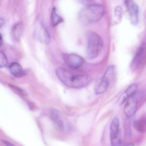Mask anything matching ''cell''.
Wrapping results in <instances>:
<instances>
[{
  "mask_svg": "<svg viewBox=\"0 0 146 146\" xmlns=\"http://www.w3.org/2000/svg\"><path fill=\"white\" fill-rule=\"evenodd\" d=\"M58 79L68 88L78 89L87 86L90 81L89 76L84 74H76L61 67L55 70Z\"/></svg>",
  "mask_w": 146,
  "mask_h": 146,
  "instance_id": "1",
  "label": "cell"
},
{
  "mask_svg": "<svg viewBox=\"0 0 146 146\" xmlns=\"http://www.w3.org/2000/svg\"><path fill=\"white\" fill-rule=\"evenodd\" d=\"M105 13L103 6L96 2L82 9L78 13V19L82 24L88 25L100 21Z\"/></svg>",
  "mask_w": 146,
  "mask_h": 146,
  "instance_id": "2",
  "label": "cell"
},
{
  "mask_svg": "<svg viewBox=\"0 0 146 146\" xmlns=\"http://www.w3.org/2000/svg\"><path fill=\"white\" fill-rule=\"evenodd\" d=\"M87 48L86 57L92 60L96 58L100 54L103 47V41L99 35L93 31H89L86 34Z\"/></svg>",
  "mask_w": 146,
  "mask_h": 146,
  "instance_id": "3",
  "label": "cell"
},
{
  "mask_svg": "<svg viewBox=\"0 0 146 146\" xmlns=\"http://www.w3.org/2000/svg\"><path fill=\"white\" fill-rule=\"evenodd\" d=\"M114 66H110L107 69L102 77L97 82L95 87V92L96 94L99 95L105 93L108 88L110 84L111 78L114 73Z\"/></svg>",
  "mask_w": 146,
  "mask_h": 146,
  "instance_id": "4",
  "label": "cell"
},
{
  "mask_svg": "<svg viewBox=\"0 0 146 146\" xmlns=\"http://www.w3.org/2000/svg\"><path fill=\"white\" fill-rule=\"evenodd\" d=\"M50 116L55 126L60 131L66 134L70 132V124L59 111L55 108H52L50 111Z\"/></svg>",
  "mask_w": 146,
  "mask_h": 146,
  "instance_id": "5",
  "label": "cell"
},
{
  "mask_svg": "<svg viewBox=\"0 0 146 146\" xmlns=\"http://www.w3.org/2000/svg\"><path fill=\"white\" fill-rule=\"evenodd\" d=\"M143 96V91H137L126 101L124 107V112L127 117H132L135 114L138 102Z\"/></svg>",
  "mask_w": 146,
  "mask_h": 146,
  "instance_id": "6",
  "label": "cell"
},
{
  "mask_svg": "<svg viewBox=\"0 0 146 146\" xmlns=\"http://www.w3.org/2000/svg\"><path fill=\"white\" fill-rule=\"evenodd\" d=\"M119 119L115 116L111 122L110 127V138L111 146H121L119 130Z\"/></svg>",
  "mask_w": 146,
  "mask_h": 146,
  "instance_id": "7",
  "label": "cell"
},
{
  "mask_svg": "<svg viewBox=\"0 0 146 146\" xmlns=\"http://www.w3.org/2000/svg\"><path fill=\"white\" fill-rule=\"evenodd\" d=\"M63 58L69 67L74 70L79 69L84 63V59L82 56L75 54H64Z\"/></svg>",
  "mask_w": 146,
  "mask_h": 146,
  "instance_id": "8",
  "label": "cell"
},
{
  "mask_svg": "<svg viewBox=\"0 0 146 146\" xmlns=\"http://www.w3.org/2000/svg\"><path fill=\"white\" fill-rule=\"evenodd\" d=\"M125 4L129 15L131 23L132 25H137L139 22V7L133 1H125Z\"/></svg>",
  "mask_w": 146,
  "mask_h": 146,
  "instance_id": "9",
  "label": "cell"
},
{
  "mask_svg": "<svg viewBox=\"0 0 146 146\" xmlns=\"http://www.w3.org/2000/svg\"><path fill=\"white\" fill-rule=\"evenodd\" d=\"M35 34L38 40L42 43L48 44L51 41V36L48 30L41 22L36 27Z\"/></svg>",
  "mask_w": 146,
  "mask_h": 146,
  "instance_id": "10",
  "label": "cell"
},
{
  "mask_svg": "<svg viewBox=\"0 0 146 146\" xmlns=\"http://www.w3.org/2000/svg\"><path fill=\"white\" fill-rule=\"evenodd\" d=\"M146 54V47L142 45L137 49L132 60L131 64V69L135 70L142 64L144 61Z\"/></svg>",
  "mask_w": 146,
  "mask_h": 146,
  "instance_id": "11",
  "label": "cell"
},
{
  "mask_svg": "<svg viewBox=\"0 0 146 146\" xmlns=\"http://www.w3.org/2000/svg\"><path fill=\"white\" fill-rule=\"evenodd\" d=\"M137 88V84L134 83L131 84L119 97L118 100L119 103L122 104L125 102L129 98L136 93Z\"/></svg>",
  "mask_w": 146,
  "mask_h": 146,
  "instance_id": "12",
  "label": "cell"
},
{
  "mask_svg": "<svg viewBox=\"0 0 146 146\" xmlns=\"http://www.w3.org/2000/svg\"><path fill=\"white\" fill-rule=\"evenodd\" d=\"M11 74L16 77L19 78L24 75L25 72L21 65L17 62L11 63L9 66Z\"/></svg>",
  "mask_w": 146,
  "mask_h": 146,
  "instance_id": "13",
  "label": "cell"
},
{
  "mask_svg": "<svg viewBox=\"0 0 146 146\" xmlns=\"http://www.w3.org/2000/svg\"><path fill=\"white\" fill-rule=\"evenodd\" d=\"M51 20V24L53 27H55L60 23H61L64 22V20L62 17H61L57 13L55 7H53L52 10Z\"/></svg>",
  "mask_w": 146,
  "mask_h": 146,
  "instance_id": "14",
  "label": "cell"
},
{
  "mask_svg": "<svg viewBox=\"0 0 146 146\" xmlns=\"http://www.w3.org/2000/svg\"><path fill=\"white\" fill-rule=\"evenodd\" d=\"M23 31V26L21 23L17 24L13 28V34L14 38L18 40L22 35Z\"/></svg>",
  "mask_w": 146,
  "mask_h": 146,
  "instance_id": "15",
  "label": "cell"
},
{
  "mask_svg": "<svg viewBox=\"0 0 146 146\" xmlns=\"http://www.w3.org/2000/svg\"><path fill=\"white\" fill-rule=\"evenodd\" d=\"M123 14V10L120 6L116 7L114 11V18L117 23H118L121 21Z\"/></svg>",
  "mask_w": 146,
  "mask_h": 146,
  "instance_id": "16",
  "label": "cell"
},
{
  "mask_svg": "<svg viewBox=\"0 0 146 146\" xmlns=\"http://www.w3.org/2000/svg\"><path fill=\"white\" fill-rule=\"evenodd\" d=\"M8 63V60L5 54L3 52L0 51V68L6 66Z\"/></svg>",
  "mask_w": 146,
  "mask_h": 146,
  "instance_id": "17",
  "label": "cell"
},
{
  "mask_svg": "<svg viewBox=\"0 0 146 146\" xmlns=\"http://www.w3.org/2000/svg\"><path fill=\"white\" fill-rule=\"evenodd\" d=\"M135 125V128H136L137 129L138 131L142 132L145 129V119H140V120L139 119L138 121H137Z\"/></svg>",
  "mask_w": 146,
  "mask_h": 146,
  "instance_id": "18",
  "label": "cell"
},
{
  "mask_svg": "<svg viewBox=\"0 0 146 146\" xmlns=\"http://www.w3.org/2000/svg\"><path fill=\"white\" fill-rule=\"evenodd\" d=\"M10 85L11 88H12L13 89L15 90L16 91L18 92L19 93H20L21 94L23 95H26L27 94H26V92L24 91V90H23L22 89L19 88V87H17V86H15V85H13L12 84H10Z\"/></svg>",
  "mask_w": 146,
  "mask_h": 146,
  "instance_id": "19",
  "label": "cell"
},
{
  "mask_svg": "<svg viewBox=\"0 0 146 146\" xmlns=\"http://www.w3.org/2000/svg\"><path fill=\"white\" fill-rule=\"evenodd\" d=\"M3 143H5L6 146H15V145H13L12 143H10V142L8 141H3Z\"/></svg>",
  "mask_w": 146,
  "mask_h": 146,
  "instance_id": "20",
  "label": "cell"
},
{
  "mask_svg": "<svg viewBox=\"0 0 146 146\" xmlns=\"http://www.w3.org/2000/svg\"><path fill=\"white\" fill-rule=\"evenodd\" d=\"M5 20L2 18H0V27H1L4 25Z\"/></svg>",
  "mask_w": 146,
  "mask_h": 146,
  "instance_id": "21",
  "label": "cell"
},
{
  "mask_svg": "<svg viewBox=\"0 0 146 146\" xmlns=\"http://www.w3.org/2000/svg\"><path fill=\"white\" fill-rule=\"evenodd\" d=\"M3 44V40H2V36L0 34V46H1Z\"/></svg>",
  "mask_w": 146,
  "mask_h": 146,
  "instance_id": "22",
  "label": "cell"
}]
</instances>
